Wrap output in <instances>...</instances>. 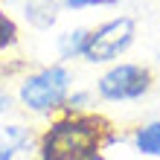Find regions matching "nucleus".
I'll return each mask as SVG.
<instances>
[{
    "mask_svg": "<svg viewBox=\"0 0 160 160\" xmlns=\"http://www.w3.org/2000/svg\"><path fill=\"white\" fill-rule=\"evenodd\" d=\"M157 61H160V50H157Z\"/></svg>",
    "mask_w": 160,
    "mask_h": 160,
    "instance_id": "2eb2a0df",
    "label": "nucleus"
},
{
    "mask_svg": "<svg viewBox=\"0 0 160 160\" xmlns=\"http://www.w3.org/2000/svg\"><path fill=\"white\" fill-rule=\"evenodd\" d=\"M18 41H21V26H18V21L6 9H0V55L15 50Z\"/></svg>",
    "mask_w": 160,
    "mask_h": 160,
    "instance_id": "1a4fd4ad",
    "label": "nucleus"
},
{
    "mask_svg": "<svg viewBox=\"0 0 160 160\" xmlns=\"http://www.w3.org/2000/svg\"><path fill=\"white\" fill-rule=\"evenodd\" d=\"M84 160H108L105 154H102V152H96V154H88V157H84Z\"/></svg>",
    "mask_w": 160,
    "mask_h": 160,
    "instance_id": "4468645a",
    "label": "nucleus"
},
{
    "mask_svg": "<svg viewBox=\"0 0 160 160\" xmlns=\"http://www.w3.org/2000/svg\"><path fill=\"white\" fill-rule=\"evenodd\" d=\"M154 70L140 61H117L105 67V73L96 79L93 93L108 102V105H119V102H140L154 90Z\"/></svg>",
    "mask_w": 160,
    "mask_h": 160,
    "instance_id": "7ed1b4c3",
    "label": "nucleus"
},
{
    "mask_svg": "<svg viewBox=\"0 0 160 160\" xmlns=\"http://www.w3.org/2000/svg\"><path fill=\"white\" fill-rule=\"evenodd\" d=\"M0 160H18V152L12 146H6V143H0Z\"/></svg>",
    "mask_w": 160,
    "mask_h": 160,
    "instance_id": "ddd939ff",
    "label": "nucleus"
},
{
    "mask_svg": "<svg viewBox=\"0 0 160 160\" xmlns=\"http://www.w3.org/2000/svg\"><path fill=\"white\" fill-rule=\"evenodd\" d=\"M90 105H93V90L90 88H73L70 96L64 99L61 114H88Z\"/></svg>",
    "mask_w": 160,
    "mask_h": 160,
    "instance_id": "9d476101",
    "label": "nucleus"
},
{
    "mask_svg": "<svg viewBox=\"0 0 160 160\" xmlns=\"http://www.w3.org/2000/svg\"><path fill=\"white\" fill-rule=\"evenodd\" d=\"M0 137H3L6 146H12L18 154H35V146H38V134L29 125H21V122H9V125L0 128Z\"/></svg>",
    "mask_w": 160,
    "mask_h": 160,
    "instance_id": "6e6552de",
    "label": "nucleus"
},
{
    "mask_svg": "<svg viewBox=\"0 0 160 160\" xmlns=\"http://www.w3.org/2000/svg\"><path fill=\"white\" fill-rule=\"evenodd\" d=\"M137 41V21L131 15H117L93 26L88 35V47H84L82 58L88 64H117Z\"/></svg>",
    "mask_w": 160,
    "mask_h": 160,
    "instance_id": "20e7f679",
    "label": "nucleus"
},
{
    "mask_svg": "<svg viewBox=\"0 0 160 160\" xmlns=\"http://www.w3.org/2000/svg\"><path fill=\"white\" fill-rule=\"evenodd\" d=\"M88 35H90L88 26H76V29H67V32L58 35L55 50H58L61 64H67L73 58H82V55H84V47H88Z\"/></svg>",
    "mask_w": 160,
    "mask_h": 160,
    "instance_id": "0eeeda50",
    "label": "nucleus"
},
{
    "mask_svg": "<svg viewBox=\"0 0 160 160\" xmlns=\"http://www.w3.org/2000/svg\"><path fill=\"white\" fill-rule=\"evenodd\" d=\"M119 0H61L64 12H82V9H96V6H117Z\"/></svg>",
    "mask_w": 160,
    "mask_h": 160,
    "instance_id": "9b49d317",
    "label": "nucleus"
},
{
    "mask_svg": "<svg viewBox=\"0 0 160 160\" xmlns=\"http://www.w3.org/2000/svg\"><path fill=\"white\" fill-rule=\"evenodd\" d=\"M58 9H61V3H55V0H23L21 12H23V21L32 29H50V26H55V21L61 15Z\"/></svg>",
    "mask_w": 160,
    "mask_h": 160,
    "instance_id": "423d86ee",
    "label": "nucleus"
},
{
    "mask_svg": "<svg viewBox=\"0 0 160 160\" xmlns=\"http://www.w3.org/2000/svg\"><path fill=\"white\" fill-rule=\"evenodd\" d=\"M18 108V99L9 93L6 88H0V117H6V114H12V111Z\"/></svg>",
    "mask_w": 160,
    "mask_h": 160,
    "instance_id": "f8f14e48",
    "label": "nucleus"
},
{
    "mask_svg": "<svg viewBox=\"0 0 160 160\" xmlns=\"http://www.w3.org/2000/svg\"><path fill=\"white\" fill-rule=\"evenodd\" d=\"M131 148L143 157H160V117H152L131 131Z\"/></svg>",
    "mask_w": 160,
    "mask_h": 160,
    "instance_id": "39448f33",
    "label": "nucleus"
},
{
    "mask_svg": "<svg viewBox=\"0 0 160 160\" xmlns=\"http://www.w3.org/2000/svg\"><path fill=\"white\" fill-rule=\"evenodd\" d=\"M73 90V70L61 61L44 64V67L26 73L18 82V105L35 117H58L64 108V99Z\"/></svg>",
    "mask_w": 160,
    "mask_h": 160,
    "instance_id": "f03ea898",
    "label": "nucleus"
},
{
    "mask_svg": "<svg viewBox=\"0 0 160 160\" xmlns=\"http://www.w3.org/2000/svg\"><path fill=\"white\" fill-rule=\"evenodd\" d=\"M114 125L96 111L58 114L38 134V146L29 160H84L88 154L102 152L105 134Z\"/></svg>",
    "mask_w": 160,
    "mask_h": 160,
    "instance_id": "f257e3e1",
    "label": "nucleus"
}]
</instances>
